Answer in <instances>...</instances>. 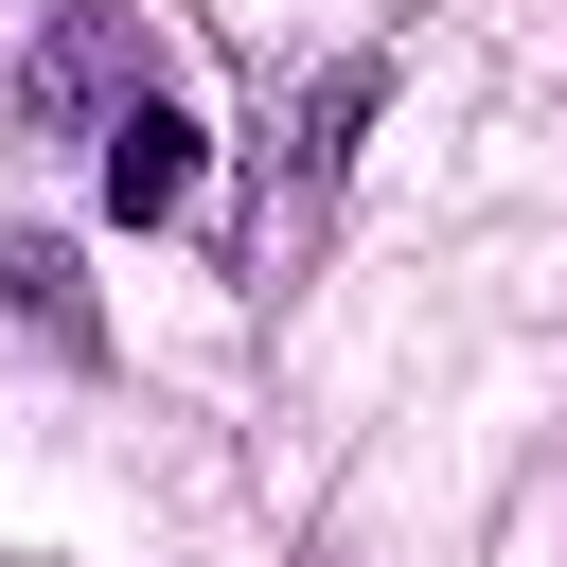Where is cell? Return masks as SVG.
Segmentation results:
<instances>
[{
  "mask_svg": "<svg viewBox=\"0 0 567 567\" xmlns=\"http://www.w3.org/2000/svg\"><path fill=\"white\" fill-rule=\"evenodd\" d=\"M18 106H35V124H89V142H106V124L142 106V89H124V18H53V35H35V71H18Z\"/></svg>",
  "mask_w": 567,
  "mask_h": 567,
  "instance_id": "obj_1",
  "label": "cell"
},
{
  "mask_svg": "<svg viewBox=\"0 0 567 567\" xmlns=\"http://www.w3.org/2000/svg\"><path fill=\"white\" fill-rule=\"evenodd\" d=\"M106 213H124V230H159V213H195V124H177L159 89H142V106L106 124Z\"/></svg>",
  "mask_w": 567,
  "mask_h": 567,
  "instance_id": "obj_2",
  "label": "cell"
}]
</instances>
